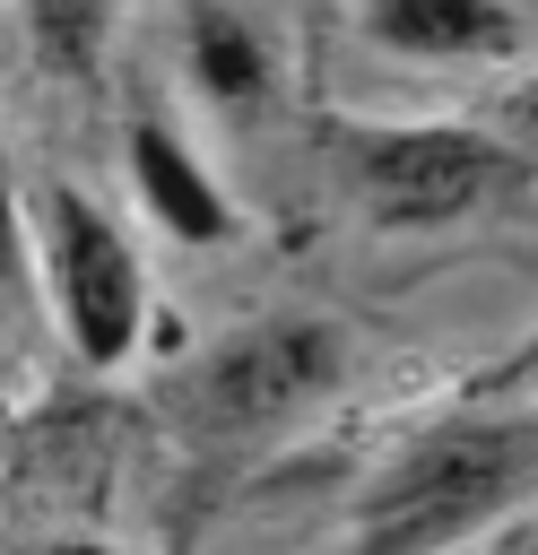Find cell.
Instances as JSON below:
<instances>
[{
    "label": "cell",
    "instance_id": "obj_5",
    "mask_svg": "<svg viewBox=\"0 0 538 555\" xmlns=\"http://www.w3.org/2000/svg\"><path fill=\"white\" fill-rule=\"evenodd\" d=\"M373 43L417 61H503L521 43V17L503 0H364Z\"/></svg>",
    "mask_w": 538,
    "mask_h": 555
},
{
    "label": "cell",
    "instance_id": "obj_10",
    "mask_svg": "<svg viewBox=\"0 0 538 555\" xmlns=\"http://www.w3.org/2000/svg\"><path fill=\"white\" fill-rule=\"evenodd\" d=\"M52 555H104V546H87V538H69V546H52Z\"/></svg>",
    "mask_w": 538,
    "mask_h": 555
},
{
    "label": "cell",
    "instance_id": "obj_2",
    "mask_svg": "<svg viewBox=\"0 0 538 555\" xmlns=\"http://www.w3.org/2000/svg\"><path fill=\"white\" fill-rule=\"evenodd\" d=\"M35 234H43V269H52V304H61L69 347L87 364H121L139 338V312H148V278H139V251L121 243V225L87 191L61 182L35 199Z\"/></svg>",
    "mask_w": 538,
    "mask_h": 555
},
{
    "label": "cell",
    "instance_id": "obj_4",
    "mask_svg": "<svg viewBox=\"0 0 538 555\" xmlns=\"http://www.w3.org/2000/svg\"><path fill=\"white\" fill-rule=\"evenodd\" d=\"M512 182V147L477 139V130H356V191L373 199V217L390 225H443L486 208Z\"/></svg>",
    "mask_w": 538,
    "mask_h": 555
},
{
    "label": "cell",
    "instance_id": "obj_3",
    "mask_svg": "<svg viewBox=\"0 0 538 555\" xmlns=\"http://www.w3.org/2000/svg\"><path fill=\"white\" fill-rule=\"evenodd\" d=\"M338 356H347V347H338L330 321H260V330L217 338V347L191 364L182 408H191V425H208V434H252V425H269V416H295L312 390H330Z\"/></svg>",
    "mask_w": 538,
    "mask_h": 555
},
{
    "label": "cell",
    "instance_id": "obj_7",
    "mask_svg": "<svg viewBox=\"0 0 538 555\" xmlns=\"http://www.w3.org/2000/svg\"><path fill=\"white\" fill-rule=\"evenodd\" d=\"M26 26H35L43 69H61V78H95L104 35H113V0H26Z\"/></svg>",
    "mask_w": 538,
    "mask_h": 555
},
{
    "label": "cell",
    "instance_id": "obj_8",
    "mask_svg": "<svg viewBox=\"0 0 538 555\" xmlns=\"http://www.w3.org/2000/svg\"><path fill=\"white\" fill-rule=\"evenodd\" d=\"M260 69H269L260 43H252L226 9H200V17H191V78H200L217 104H252V95H260Z\"/></svg>",
    "mask_w": 538,
    "mask_h": 555
},
{
    "label": "cell",
    "instance_id": "obj_9",
    "mask_svg": "<svg viewBox=\"0 0 538 555\" xmlns=\"http://www.w3.org/2000/svg\"><path fill=\"white\" fill-rule=\"evenodd\" d=\"M512 121H521V130H529V139H538V87H529V95H521V104H512Z\"/></svg>",
    "mask_w": 538,
    "mask_h": 555
},
{
    "label": "cell",
    "instance_id": "obj_6",
    "mask_svg": "<svg viewBox=\"0 0 538 555\" xmlns=\"http://www.w3.org/2000/svg\"><path fill=\"white\" fill-rule=\"evenodd\" d=\"M130 182H139V208H156L174 234H191V243H226V234H234L226 191L191 165V147H182L156 113L130 121Z\"/></svg>",
    "mask_w": 538,
    "mask_h": 555
},
{
    "label": "cell",
    "instance_id": "obj_1",
    "mask_svg": "<svg viewBox=\"0 0 538 555\" xmlns=\"http://www.w3.org/2000/svg\"><path fill=\"white\" fill-rule=\"evenodd\" d=\"M538 477V434L521 425H443L408 460L373 477L356 503V555H425L443 538H469L503 503H521Z\"/></svg>",
    "mask_w": 538,
    "mask_h": 555
}]
</instances>
